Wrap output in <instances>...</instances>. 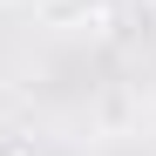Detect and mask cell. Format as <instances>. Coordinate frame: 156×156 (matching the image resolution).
<instances>
[{
	"label": "cell",
	"mask_w": 156,
	"mask_h": 156,
	"mask_svg": "<svg viewBox=\"0 0 156 156\" xmlns=\"http://www.w3.org/2000/svg\"><path fill=\"white\" fill-rule=\"evenodd\" d=\"M0 7H34V0H0Z\"/></svg>",
	"instance_id": "1"
}]
</instances>
